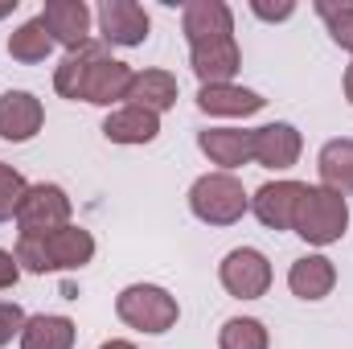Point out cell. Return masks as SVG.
<instances>
[{
    "label": "cell",
    "mask_w": 353,
    "mask_h": 349,
    "mask_svg": "<svg viewBox=\"0 0 353 349\" xmlns=\"http://www.w3.org/2000/svg\"><path fill=\"white\" fill-rule=\"evenodd\" d=\"M99 349H136V346H132V341H103Z\"/></svg>",
    "instance_id": "cell-29"
},
{
    "label": "cell",
    "mask_w": 353,
    "mask_h": 349,
    "mask_svg": "<svg viewBox=\"0 0 353 349\" xmlns=\"http://www.w3.org/2000/svg\"><path fill=\"white\" fill-rule=\"evenodd\" d=\"M292 230L308 243V247H333L341 243V235L350 230V206L341 193L325 189V185H308L296 210Z\"/></svg>",
    "instance_id": "cell-2"
},
{
    "label": "cell",
    "mask_w": 353,
    "mask_h": 349,
    "mask_svg": "<svg viewBox=\"0 0 353 349\" xmlns=\"http://www.w3.org/2000/svg\"><path fill=\"white\" fill-rule=\"evenodd\" d=\"M12 8H17V0H8V4H0V17H8Z\"/></svg>",
    "instance_id": "cell-31"
},
{
    "label": "cell",
    "mask_w": 353,
    "mask_h": 349,
    "mask_svg": "<svg viewBox=\"0 0 353 349\" xmlns=\"http://www.w3.org/2000/svg\"><path fill=\"white\" fill-rule=\"evenodd\" d=\"M189 210L205 226H234L251 210V197L234 173H205L189 189Z\"/></svg>",
    "instance_id": "cell-3"
},
{
    "label": "cell",
    "mask_w": 353,
    "mask_h": 349,
    "mask_svg": "<svg viewBox=\"0 0 353 349\" xmlns=\"http://www.w3.org/2000/svg\"><path fill=\"white\" fill-rule=\"evenodd\" d=\"M132 74H136V70H132L128 62L111 58V54H107V41H103V46H99V54H94V62H90V70H87L83 103H94V107H111V103L128 99Z\"/></svg>",
    "instance_id": "cell-8"
},
{
    "label": "cell",
    "mask_w": 353,
    "mask_h": 349,
    "mask_svg": "<svg viewBox=\"0 0 353 349\" xmlns=\"http://www.w3.org/2000/svg\"><path fill=\"white\" fill-rule=\"evenodd\" d=\"M115 312L128 329L136 333H169L181 317V304H176L173 292H165L161 283H128L119 296H115Z\"/></svg>",
    "instance_id": "cell-4"
},
{
    "label": "cell",
    "mask_w": 353,
    "mask_h": 349,
    "mask_svg": "<svg viewBox=\"0 0 353 349\" xmlns=\"http://www.w3.org/2000/svg\"><path fill=\"white\" fill-rule=\"evenodd\" d=\"M128 103L161 115V111H169L176 103V79L169 70H136L132 87H128Z\"/></svg>",
    "instance_id": "cell-19"
},
{
    "label": "cell",
    "mask_w": 353,
    "mask_h": 349,
    "mask_svg": "<svg viewBox=\"0 0 353 349\" xmlns=\"http://www.w3.org/2000/svg\"><path fill=\"white\" fill-rule=\"evenodd\" d=\"M12 255L21 263V271H33V275L79 271L94 259V235L83 226H62V230L37 235V239H21Z\"/></svg>",
    "instance_id": "cell-1"
},
{
    "label": "cell",
    "mask_w": 353,
    "mask_h": 349,
    "mask_svg": "<svg viewBox=\"0 0 353 349\" xmlns=\"http://www.w3.org/2000/svg\"><path fill=\"white\" fill-rule=\"evenodd\" d=\"M12 222H17L21 239H37V235H50V230L70 226V197H66V189L62 185H50V181L29 185L25 197H21V206H17V218Z\"/></svg>",
    "instance_id": "cell-5"
},
{
    "label": "cell",
    "mask_w": 353,
    "mask_h": 349,
    "mask_svg": "<svg viewBox=\"0 0 353 349\" xmlns=\"http://www.w3.org/2000/svg\"><path fill=\"white\" fill-rule=\"evenodd\" d=\"M37 21L46 25V33L54 37V46L83 50L90 41V8L83 0H50Z\"/></svg>",
    "instance_id": "cell-12"
},
{
    "label": "cell",
    "mask_w": 353,
    "mask_h": 349,
    "mask_svg": "<svg viewBox=\"0 0 353 349\" xmlns=\"http://www.w3.org/2000/svg\"><path fill=\"white\" fill-rule=\"evenodd\" d=\"M271 337H267L263 321L255 317H230L218 333V349H267Z\"/></svg>",
    "instance_id": "cell-24"
},
{
    "label": "cell",
    "mask_w": 353,
    "mask_h": 349,
    "mask_svg": "<svg viewBox=\"0 0 353 349\" xmlns=\"http://www.w3.org/2000/svg\"><path fill=\"white\" fill-rule=\"evenodd\" d=\"M263 94H255V90L247 87H234V83H214V87H201L197 90V107L205 111V115H255V111H263Z\"/></svg>",
    "instance_id": "cell-18"
},
{
    "label": "cell",
    "mask_w": 353,
    "mask_h": 349,
    "mask_svg": "<svg viewBox=\"0 0 353 349\" xmlns=\"http://www.w3.org/2000/svg\"><path fill=\"white\" fill-rule=\"evenodd\" d=\"M74 321L70 317H54V312H37L25 321L21 329V349H74Z\"/></svg>",
    "instance_id": "cell-20"
},
{
    "label": "cell",
    "mask_w": 353,
    "mask_h": 349,
    "mask_svg": "<svg viewBox=\"0 0 353 349\" xmlns=\"http://www.w3.org/2000/svg\"><path fill=\"white\" fill-rule=\"evenodd\" d=\"M50 50H54V37L46 33V25L33 17V21H25V25H17L12 33H8V54L17 58V62H25V66H37V62H46L50 58Z\"/></svg>",
    "instance_id": "cell-23"
},
{
    "label": "cell",
    "mask_w": 353,
    "mask_h": 349,
    "mask_svg": "<svg viewBox=\"0 0 353 349\" xmlns=\"http://www.w3.org/2000/svg\"><path fill=\"white\" fill-rule=\"evenodd\" d=\"M345 99H350V103H353V66H350V70H345Z\"/></svg>",
    "instance_id": "cell-30"
},
{
    "label": "cell",
    "mask_w": 353,
    "mask_h": 349,
    "mask_svg": "<svg viewBox=\"0 0 353 349\" xmlns=\"http://www.w3.org/2000/svg\"><path fill=\"white\" fill-rule=\"evenodd\" d=\"M41 123H46L41 99H33L29 90H4L0 94V140L25 144L41 132Z\"/></svg>",
    "instance_id": "cell-11"
},
{
    "label": "cell",
    "mask_w": 353,
    "mask_h": 349,
    "mask_svg": "<svg viewBox=\"0 0 353 349\" xmlns=\"http://www.w3.org/2000/svg\"><path fill=\"white\" fill-rule=\"evenodd\" d=\"M189 66L193 74L201 79V87H214V83H230L243 66V54H239V41L234 37H222V41H205V46H189Z\"/></svg>",
    "instance_id": "cell-14"
},
{
    "label": "cell",
    "mask_w": 353,
    "mask_h": 349,
    "mask_svg": "<svg viewBox=\"0 0 353 349\" xmlns=\"http://www.w3.org/2000/svg\"><path fill=\"white\" fill-rule=\"evenodd\" d=\"M316 12L325 17V25H329V37L345 50V54H353V4H316Z\"/></svg>",
    "instance_id": "cell-25"
},
{
    "label": "cell",
    "mask_w": 353,
    "mask_h": 349,
    "mask_svg": "<svg viewBox=\"0 0 353 349\" xmlns=\"http://www.w3.org/2000/svg\"><path fill=\"white\" fill-rule=\"evenodd\" d=\"M197 148L210 157V165H218V173H234L255 161L251 132H243V128H205L197 136Z\"/></svg>",
    "instance_id": "cell-15"
},
{
    "label": "cell",
    "mask_w": 353,
    "mask_h": 349,
    "mask_svg": "<svg viewBox=\"0 0 353 349\" xmlns=\"http://www.w3.org/2000/svg\"><path fill=\"white\" fill-rule=\"evenodd\" d=\"M25 189H29V181L17 173L12 165H4V161H0V222L17 218V206H21Z\"/></svg>",
    "instance_id": "cell-26"
},
{
    "label": "cell",
    "mask_w": 353,
    "mask_h": 349,
    "mask_svg": "<svg viewBox=\"0 0 353 349\" xmlns=\"http://www.w3.org/2000/svg\"><path fill=\"white\" fill-rule=\"evenodd\" d=\"M300 148H304V140H300V132H296L292 123H267V128H255V132H251L255 165L275 169V173L292 169V165L300 161Z\"/></svg>",
    "instance_id": "cell-13"
},
{
    "label": "cell",
    "mask_w": 353,
    "mask_h": 349,
    "mask_svg": "<svg viewBox=\"0 0 353 349\" xmlns=\"http://www.w3.org/2000/svg\"><path fill=\"white\" fill-rule=\"evenodd\" d=\"M103 136L111 144H152L161 136V115L144 111V107H115L107 119H103Z\"/></svg>",
    "instance_id": "cell-16"
},
{
    "label": "cell",
    "mask_w": 353,
    "mask_h": 349,
    "mask_svg": "<svg viewBox=\"0 0 353 349\" xmlns=\"http://www.w3.org/2000/svg\"><path fill=\"white\" fill-rule=\"evenodd\" d=\"M251 12H255V17H263V21H288V17L296 12V4H275V8H267V4L255 0V4H251Z\"/></svg>",
    "instance_id": "cell-28"
},
{
    "label": "cell",
    "mask_w": 353,
    "mask_h": 349,
    "mask_svg": "<svg viewBox=\"0 0 353 349\" xmlns=\"http://www.w3.org/2000/svg\"><path fill=\"white\" fill-rule=\"evenodd\" d=\"M316 173H321V185L350 197L353 193V140L341 136V140H329L316 157Z\"/></svg>",
    "instance_id": "cell-21"
},
{
    "label": "cell",
    "mask_w": 353,
    "mask_h": 349,
    "mask_svg": "<svg viewBox=\"0 0 353 349\" xmlns=\"http://www.w3.org/2000/svg\"><path fill=\"white\" fill-rule=\"evenodd\" d=\"M148 12L136 0H103L99 4V33L107 46H144L148 41Z\"/></svg>",
    "instance_id": "cell-7"
},
{
    "label": "cell",
    "mask_w": 353,
    "mask_h": 349,
    "mask_svg": "<svg viewBox=\"0 0 353 349\" xmlns=\"http://www.w3.org/2000/svg\"><path fill=\"white\" fill-rule=\"evenodd\" d=\"M218 279H222V288L230 292V296H239V300H259L267 296V288H271V263H267L263 251H255V247H234L222 267H218Z\"/></svg>",
    "instance_id": "cell-6"
},
{
    "label": "cell",
    "mask_w": 353,
    "mask_h": 349,
    "mask_svg": "<svg viewBox=\"0 0 353 349\" xmlns=\"http://www.w3.org/2000/svg\"><path fill=\"white\" fill-rule=\"evenodd\" d=\"M181 29L189 46L222 41V37H234V12L222 0H189L181 12Z\"/></svg>",
    "instance_id": "cell-10"
},
{
    "label": "cell",
    "mask_w": 353,
    "mask_h": 349,
    "mask_svg": "<svg viewBox=\"0 0 353 349\" xmlns=\"http://www.w3.org/2000/svg\"><path fill=\"white\" fill-rule=\"evenodd\" d=\"M304 189H308L304 181H267V185L255 189L251 210H255V218L263 222L267 230H292Z\"/></svg>",
    "instance_id": "cell-9"
},
{
    "label": "cell",
    "mask_w": 353,
    "mask_h": 349,
    "mask_svg": "<svg viewBox=\"0 0 353 349\" xmlns=\"http://www.w3.org/2000/svg\"><path fill=\"white\" fill-rule=\"evenodd\" d=\"M17 279H21V263H17L12 251H4V247H0V292H4V288H12Z\"/></svg>",
    "instance_id": "cell-27"
},
{
    "label": "cell",
    "mask_w": 353,
    "mask_h": 349,
    "mask_svg": "<svg viewBox=\"0 0 353 349\" xmlns=\"http://www.w3.org/2000/svg\"><path fill=\"white\" fill-rule=\"evenodd\" d=\"M99 46L103 41H87L83 50H70L66 58H62V66L54 70V90L62 94V99H83V87H87V70L90 62H94V54H99Z\"/></svg>",
    "instance_id": "cell-22"
},
{
    "label": "cell",
    "mask_w": 353,
    "mask_h": 349,
    "mask_svg": "<svg viewBox=\"0 0 353 349\" xmlns=\"http://www.w3.org/2000/svg\"><path fill=\"white\" fill-rule=\"evenodd\" d=\"M333 283H337V267L325 255H304V259L292 263V271H288V288L300 300H325L333 292Z\"/></svg>",
    "instance_id": "cell-17"
}]
</instances>
